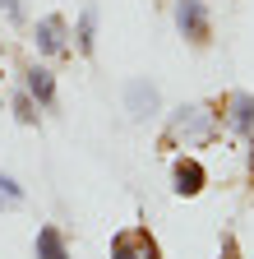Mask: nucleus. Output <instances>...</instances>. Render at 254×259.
Here are the masks:
<instances>
[{
	"mask_svg": "<svg viewBox=\"0 0 254 259\" xmlns=\"http://www.w3.org/2000/svg\"><path fill=\"white\" fill-rule=\"evenodd\" d=\"M213 135V111H204V107H180V111H171V120H167V139L176 144V139H185V144H204Z\"/></svg>",
	"mask_w": 254,
	"mask_h": 259,
	"instance_id": "obj_1",
	"label": "nucleus"
},
{
	"mask_svg": "<svg viewBox=\"0 0 254 259\" xmlns=\"http://www.w3.org/2000/svg\"><path fill=\"white\" fill-rule=\"evenodd\" d=\"M176 28L185 32L194 47H204L208 42V10H204V0H176Z\"/></svg>",
	"mask_w": 254,
	"mask_h": 259,
	"instance_id": "obj_2",
	"label": "nucleus"
},
{
	"mask_svg": "<svg viewBox=\"0 0 254 259\" xmlns=\"http://www.w3.org/2000/svg\"><path fill=\"white\" fill-rule=\"evenodd\" d=\"M33 42H37V51H42V56H65V51H70V42H65V19H60V14L37 19Z\"/></svg>",
	"mask_w": 254,
	"mask_h": 259,
	"instance_id": "obj_3",
	"label": "nucleus"
},
{
	"mask_svg": "<svg viewBox=\"0 0 254 259\" xmlns=\"http://www.w3.org/2000/svg\"><path fill=\"white\" fill-rule=\"evenodd\" d=\"M204 181H208V171H204V162L199 157H176V167H171V190L176 194H199L204 190Z\"/></svg>",
	"mask_w": 254,
	"mask_h": 259,
	"instance_id": "obj_4",
	"label": "nucleus"
},
{
	"mask_svg": "<svg viewBox=\"0 0 254 259\" xmlns=\"http://www.w3.org/2000/svg\"><path fill=\"white\" fill-rule=\"evenodd\" d=\"M23 93L33 97L37 107H56V74L46 70V65H33L28 79H23Z\"/></svg>",
	"mask_w": 254,
	"mask_h": 259,
	"instance_id": "obj_5",
	"label": "nucleus"
},
{
	"mask_svg": "<svg viewBox=\"0 0 254 259\" xmlns=\"http://www.w3.org/2000/svg\"><path fill=\"white\" fill-rule=\"evenodd\" d=\"M227 120L240 130V135H254V93L236 88V93L227 97Z\"/></svg>",
	"mask_w": 254,
	"mask_h": 259,
	"instance_id": "obj_6",
	"label": "nucleus"
},
{
	"mask_svg": "<svg viewBox=\"0 0 254 259\" xmlns=\"http://www.w3.org/2000/svg\"><path fill=\"white\" fill-rule=\"evenodd\" d=\"M125 102H130V116H134V120H143V116L157 111V88L143 83V79H134L130 88H125Z\"/></svg>",
	"mask_w": 254,
	"mask_h": 259,
	"instance_id": "obj_7",
	"label": "nucleus"
},
{
	"mask_svg": "<svg viewBox=\"0 0 254 259\" xmlns=\"http://www.w3.org/2000/svg\"><path fill=\"white\" fill-rule=\"evenodd\" d=\"M37 259H70L65 254V236H60L56 227H42L37 232Z\"/></svg>",
	"mask_w": 254,
	"mask_h": 259,
	"instance_id": "obj_8",
	"label": "nucleus"
},
{
	"mask_svg": "<svg viewBox=\"0 0 254 259\" xmlns=\"http://www.w3.org/2000/svg\"><path fill=\"white\" fill-rule=\"evenodd\" d=\"M92 42H97V10L88 5V10L79 14V51L92 56Z\"/></svg>",
	"mask_w": 254,
	"mask_h": 259,
	"instance_id": "obj_9",
	"label": "nucleus"
},
{
	"mask_svg": "<svg viewBox=\"0 0 254 259\" xmlns=\"http://www.w3.org/2000/svg\"><path fill=\"white\" fill-rule=\"evenodd\" d=\"M10 107H14V120H19V125H37V102H33L23 88L10 97Z\"/></svg>",
	"mask_w": 254,
	"mask_h": 259,
	"instance_id": "obj_10",
	"label": "nucleus"
},
{
	"mask_svg": "<svg viewBox=\"0 0 254 259\" xmlns=\"http://www.w3.org/2000/svg\"><path fill=\"white\" fill-rule=\"evenodd\" d=\"M19 204H23V185L0 171V208H19Z\"/></svg>",
	"mask_w": 254,
	"mask_h": 259,
	"instance_id": "obj_11",
	"label": "nucleus"
},
{
	"mask_svg": "<svg viewBox=\"0 0 254 259\" xmlns=\"http://www.w3.org/2000/svg\"><path fill=\"white\" fill-rule=\"evenodd\" d=\"M111 259H139V241H134V232L111 241Z\"/></svg>",
	"mask_w": 254,
	"mask_h": 259,
	"instance_id": "obj_12",
	"label": "nucleus"
},
{
	"mask_svg": "<svg viewBox=\"0 0 254 259\" xmlns=\"http://www.w3.org/2000/svg\"><path fill=\"white\" fill-rule=\"evenodd\" d=\"M0 10H5L14 23H23V0H0Z\"/></svg>",
	"mask_w": 254,
	"mask_h": 259,
	"instance_id": "obj_13",
	"label": "nucleus"
},
{
	"mask_svg": "<svg viewBox=\"0 0 254 259\" xmlns=\"http://www.w3.org/2000/svg\"><path fill=\"white\" fill-rule=\"evenodd\" d=\"M222 259H236V241L231 236H222Z\"/></svg>",
	"mask_w": 254,
	"mask_h": 259,
	"instance_id": "obj_14",
	"label": "nucleus"
},
{
	"mask_svg": "<svg viewBox=\"0 0 254 259\" xmlns=\"http://www.w3.org/2000/svg\"><path fill=\"white\" fill-rule=\"evenodd\" d=\"M249 167H254V144H249Z\"/></svg>",
	"mask_w": 254,
	"mask_h": 259,
	"instance_id": "obj_15",
	"label": "nucleus"
}]
</instances>
